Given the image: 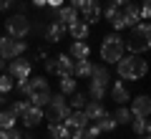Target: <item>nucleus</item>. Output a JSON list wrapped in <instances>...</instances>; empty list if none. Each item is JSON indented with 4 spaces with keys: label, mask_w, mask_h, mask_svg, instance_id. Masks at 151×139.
<instances>
[{
    "label": "nucleus",
    "mask_w": 151,
    "mask_h": 139,
    "mask_svg": "<svg viewBox=\"0 0 151 139\" xmlns=\"http://www.w3.org/2000/svg\"><path fill=\"white\" fill-rule=\"evenodd\" d=\"M88 81H98L103 86H111V74H108V66L106 63H93V71H91V79Z\"/></svg>",
    "instance_id": "18"
},
{
    "label": "nucleus",
    "mask_w": 151,
    "mask_h": 139,
    "mask_svg": "<svg viewBox=\"0 0 151 139\" xmlns=\"http://www.w3.org/2000/svg\"><path fill=\"white\" fill-rule=\"evenodd\" d=\"M70 139H96V134L88 127H81V129H73V132H70Z\"/></svg>",
    "instance_id": "33"
},
{
    "label": "nucleus",
    "mask_w": 151,
    "mask_h": 139,
    "mask_svg": "<svg viewBox=\"0 0 151 139\" xmlns=\"http://www.w3.org/2000/svg\"><path fill=\"white\" fill-rule=\"evenodd\" d=\"M20 122L25 124L28 129L38 127V124L43 122V109H40V106H33V104H30V106H28V111H25V114L20 116Z\"/></svg>",
    "instance_id": "16"
},
{
    "label": "nucleus",
    "mask_w": 151,
    "mask_h": 139,
    "mask_svg": "<svg viewBox=\"0 0 151 139\" xmlns=\"http://www.w3.org/2000/svg\"><path fill=\"white\" fill-rule=\"evenodd\" d=\"M48 134H50V139H70V129L63 122H53L48 127Z\"/></svg>",
    "instance_id": "24"
},
{
    "label": "nucleus",
    "mask_w": 151,
    "mask_h": 139,
    "mask_svg": "<svg viewBox=\"0 0 151 139\" xmlns=\"http://www.w3.org/2000/svg\"><path fill=\"white\" fill-rule=\"evenodd\" d=\"M116 68H119V79L124 81H139L149 74V61L141 58V53H131V56H121L116 61Z\"/></svg>",
    "instance_id": "1"
},
{
    "label": "nucleus",
    "mask_w": 151,
    "mask_h": 139,
    "mask_svg": "<svg viewBox=\"0 0 151 139\" xmlns=\"http://www.w3.org/2000/svg\"><path fill=\"white\" fill-rule=\"evenodd\" d=\"M18 122V116L13 114V109H5V111H0V129H13Z\"/></svg>",
    "instance_id": "28"
},
{
    "label": "nucleus",
    "mask_w": 151,
    "mask_h": 139,
    "mask_svg": "<svg viewBox=\"0 0 151 139\" xmlns=\"http://www.w3.org/2000/svg\"><path fill=\"white\" fill-rule=\"evenodd\" d=\"M68 5H70V8H76V10H81V8L86 5V0H70Z\"/></svg>",
    "instance_id": "38"
},
{
    "label": "nucleus",
    "mask_w": 151,
    "mask_h": 139,
    "mask_svg": "<svg viewBox=\"0 0 151 139\" xmlns=\"http://www.w3.org/2000/svg\"><path fill=\"white\" fill-rule=\"evenodd\" d=\"M83 111H86V116L91 119V122H98V119L106 114V109H103V104H101V101H86Z\"/></svg>",
    "instance_id": "22"
},
{
    "label": "nucleus",
    "mask_w": 151,
    "mask_h": 139,
    "mask_svg": "<svg viewBox=\"0 0 151 139\" xmlns=\"http://www.w3.org/2000/svg\"><path fill=\"white\" fill-rule=\"evenodd\" d=\"M131 129H134V134H139V137H144V134H151V122L149 116H134L131 119Z\"/></svg>",
    "instance_id": "23"
},
{
    "label": "nucleus",
    "mask_w": 151,
    "mask_h": 139,
    "mask_svg": "<svg viewBox=\"0 0 151 139\" xmlns=\"http://www.w3.org/2000/svg\"><path fill=\"white\" fill-rule=\"evenodd\" d=\"M141 8V18H146V20H151V0H144V5Z\"/></svg>",
    "instance_id": "36"
},
{
    "label": "nucleus",
    "mask_w": 151,
    "mask_h": 139,
    "mask_svg": "<svg viewBox=\"0 0 151 139\" xmlns=\"http://www.w3.org/2000/svg\"><path fill=\"white\" fill-rule=\"evenodd\" d=\"M68 56L73 61H83V58H91V46H88L86 41H73L70 43V51Z\"/></svg>",
    "instance_id": "17"
},
{
    "label": "nucleus",
    "mask_w": 151,
    "mask_h": 139,
    "mask_svg": "<svg viewBox=\"0 0 151 139\" xmlns=\"http://www.w3.org/2000/svg\"><path fill=\"white\" fill-rule=\"evenodd\" d=\"M63 124H65L68 129H81V127H88V124H91V119L86 116V111H83V109H76V111L68 114V119H65Z\"/></svg>",
    "instance_id": "15"
},
{
    "label": "nucleus",
    "mask_w": 151,
    "mask_h": 139,
    "mask_svg": "<svg viewBox=\"0 0 151 139\" xmlns=\"http://www.w3.org/2000/svg\"><path fill=\"white\" fill-rule=\"evenodd\" d=\"M124 51H126V43H124V38L119 36V33H111V36H106L103 38V43H101V61L103 63H116V61L124 56Z\"/></svg>",
    "instance_id": "3"
},
{
    "label": "nucleus",
    "mask_w": 151,
    "mask_h": 139,
    "mask_svg": "<svg viewBox=\"0 0 151 139\" xmlns=\"http://www.w3.org/2000/svg\"><path fill=\"white\" fill-rule=\"evenodd\" d=\"M101 3L98 0H86V5L81 8V15H83V20L88 23V25H93V23H98L101 20Z\"/></svg>",
    "instance_id": "9"
},
{
    "label": "nucleus",
    "mask_w": 151,
    "mask_h": 139,
    "mask_svg": "<svg viewBox=\"0 0 151 139\" xmlns=\"http://www.w3.org/2000/svg\"><path fill=\"white\" fill-rule=\"evenodd\" d=\"M23 139H33V134H30V132H28V134H23Z\"/></svg>",
    "instance_id": "44"
},
{
    "label": "nucleus",
    "mask_w": 151,
    "mask_h": 139,
    "mask_svg": "<svg viewBox=\"0 0 151 139\" xmlns=\"http://www.w3.org/2000/svg\"><path fill=\"white\" fill-rule=\"evenodd\" d=\"M106 91H108V86L98 84V81H91V84H88V96H91V101H101V99L106 96Z\"/></svg>",
    "instance_id": "26"
},
{
    "label": "nucleus",
    "mask_w": 151,
    "mask_h": 139,
    "mask_svg": "<svg viewBox=\"0 0 151 139\" xmlns=\"http://www.w3.org/2000/svg\"><path fill=\"white\" fill-rule=\"evenodd\" d=\"M63 36H65V25L58 23V20H50V25L45 28V41L48 43H58Z\"/></svg>",
    "instance_id": "20"
},
{
    "label": "nucleus",
    "mask_w": 151,
    "mask_h": 139,
    "mask_svg": "<svg viewBox=\"0 0 151 139\" xmlns=\"http://www.w3.org/2000/svg\"><path fill=\"white\" fill-rule=\"evenodd\" d=\"M68 104H70V109H83V106H86V94H81V91H73Z\"/></svg>",
    "instance_id": "32"
},
{
    "label": "nucleus",
    "mask_w": 151,
    "mask_h": 139,
    "mask_svg": "<svg viewBox=\"0 0 151 139\" xmlns=\"http://www.w3.org/2000/svg\"><path fill=\"white\" fill-rule=\"evenodd\" d=\"M63 5V0H48V8H60Z\"/></svg>",
    "instance_id": "41"
},
{
    "label": "nucleus",
    "mask_w": 151,
    "mask_h": 139,
    "mask_svg": "<svg viewBox=\"0 0 151 139\" xmlns=\"http://www.w3.org/2000/svg\"><path fill=\"white\" fill-rule=\"evenodd\" d=\"M13 86H15V79H13L10 74H5V71H3V76H0V94L13 91Z\"/></svg>",
    "instance_id": "31"
},
{
    "label": "nucleus",
    "mask_w": 151,
    "mask_h": 139,
    "mask_svg": "<svg viewBox=\"0 0 151 139\" xmlns=\"http://www.w3.org/2000/svg\"><path fill=\"white\" fill-rule=\"evenodd\" d=\"M91 71H93V63L88 58L73 63V76H78V79H91Z\"/></svg>",
    "instance_id": "25"
},
{
    "label": "nucleus",
    "mask_w": 151,
    "mask_h": 139,
    "mask_svg": "<svg viewBox=\"0 0 151 139\" xmlns=\"http://www.w3.org/2000/svg\"><path fill=\"white\" fill-rule=\"evenodd\" d=\"M139 25H141V33L146 38V46L151 48V23H139Z\"/></svg>",
    "instance_id": "35"
},
{
    "label": "nucleus",
    "mask_w": 151,
    "mask_h": 139,
    "mask_svg": "<svg viewBox=\"0 0 151 139\" xmlns=\"http://www.w3.org/2000/svg\"><path fill=\"white\" fill-rule=\"evenodd\" d=\"M55 20L63 23V25L68 28V25H73V23L78 20V10L70 8V5H60V8H58V18H55Z\"/></svg>",
    "instance_id": "19"
},
{
    "label": "nucleus",
    "mask_w": 151,
    "mask_h": 139,
    "mask_svg": "<svg viewBox=\"0 0 151 139\" xmlns=\"http://www.w3.org/2000/svg\"><path fill=\"white\" fill-rule=\"evenodd\" d=\"M25 96L28 101L33 104V106H40L45 109L50 101V89H48V81H45V76H33V79H28V89H25Z\"/></svg>",
    "instance_id": "2"
},
{
    "label": "nucleus",
    "mask_w": 151,
    "mask_h": 139,
    "mask_svg": "<svg viewBox=\"0 0 151 139\" xmlns=\"http://www.w3.org/2000/svg\"><path fill=\"white\" fill-rule=\"evenodd\" d=\"M28 106H30V101H13V114H15V116H23V114L28 111Z\"/></svg>",
    "instance_id": "34"
},
{
    "label": "nucleus",
    "mask_w": 151,
    "mask_h": 139,
    "mask_svg": "<svg viewBox=\"0 0 151 139\" xmlns=\"http://www.w3.org/2000/svg\"><path fill=\"white\" fill-rule=\"evenodd\" d=\"M113 119H116L119 124H129L131 119H134V114H131V109H129V106L124 104V106H119V109H116V114H113Z\"/></svg>",
    "instance_id": "30"
},
{
    "label": "nucleus",
    "mask_w": 151,
    "mask_h": 139,
    "mask_svg": "<svg viewBox=\"0 0 151 139\" xmlns=\"http://www.w3.org/2000/svg\"><path fill=\"white\" fill-rule=\"evenodd\" d=\"M58 86H60V94H63V96H70L76 91V76H60Z\"/></svg>",
    "instance_id": "27"
},
{
    "label": "nucleus",
    "mask_w": 151,
    "mask_h": 139,
    "mask_svg": "<svg viewBox=\"0 0 151 139\" xmlns=\"http://www.w3.org/2000/svg\"><path fill=\"white\" fill-rule=\"evenodd\" d=\"M68 114H70V104L65 101V96H63V94H53L50 101H48V106H45V114H43V116L53 124V122H65Z\"/></svg>",
    "instance_id": "4"
},
{
    "label": "nucleus",
    "mask_w": 151,
    "mask_h": 139,
    "mask_svg": "<svg viewBox=\"0 0 151 139\" xmlns=\"http://www.w3.org/2000/svg\"><path fill=\"white\" fill-rule=\"evenodd\" d=\"M73 63H76V61L70 58V56H65V53L55 56L53 74H55V76H73Z\"/></svg>",
    "instance_id": "13"
},
{
    "label": "nucleus",
    "mask_w": 151,
    "mask_h": 139,
    "mask_svg": "<svg viewBox=\"0 0 151 139\" xmlns=\"http://www.w3.org/2000/svg\"><path fill=\"white\" fill-rule=\"evenodd\" d=\"M121 15H124V25L134 28L136 23L141 20V8L131 0V3H126V5H121Z\"/></svg>",
    "instance_id": "11"
},
{
    "label": "nucleus",
    "mask_w": 151,
    "mask_h": 139,
    "mask_svg": "<svg viewBox=\"0 0 151 139\" xmlns=\"http://www.w3.org/2000/svg\"><path fill=\"white\" fill-rule=\"evenodd\" d=\"M5 63H8V61H5V58H3V56H0V74H3V71H5V68H8V66H5Z\"/></svg>",
    "instance_id": "43"
},
{
    "label": "nucleus",
    "mask_w": 151,
    "mask_h": 139,
    "mask_svg": "<svg viewBox=\"0 0 151 139\" xmlns=\"http://www.w3.org/2000/svg\"><path fill=\"white\" fill-rule=\"evenodd\" d=\"M5 74H10L15 81H18V79H30V74H33V63L25 58V56H18V58L8 61Z\"/></svg>",
    "instance_id": "7"
},
{
    "label": "nucleus",
    "mask_w": 151,
    "mask_h": 139,
    "mask_svg": "<svg viewBox=\"0 0 151 139\" xmlns=\"http://www.w3.org/2000/svg\"><path fill=\"white\" fill-rule=\"evenodd\" d=\"M3 132H5V139H23V134L18 132L15 127H13V129H3Z\"/></svg>",
    "instance_id": "37"
},
{
    "label": "nucleus",
    "mask_w": 151,
    "mask_h": 139,
    "mask_svg": "<svg viewBox=\"0 0 151 139\" xmlns=\"http://www.w3.org/2000/svg\"><path fill=\"white\" fill-rule=\"evenodd\" d=\"M139 139H146V137H139Z\"/></svg>",
    "instance_id": "46"
},
{
    "label": "nucleus",
    "mask_w": 151,
    "mask_h": 139,
    "mask_svg": "<svg viewBox=\"0 0 151 139\" xmlns=\"http://www.w3.org/2000/svg\"><path fill=\"white\" fill-rule=\"evenodd\" d=\"M13 5V0H0V10H8Z\"/></svg>",
    "instance_id": "39"
},
{
    "label": "nucleus",
    "mask_w": 151,
    "mask_h": 139,
    "mask_svg": "<svg viewBox=\"0 0 151 139\" xmlns=\"http://www.w3.org/2000/svg\"><path fill=\"white\" fill-rule=\"evenodd\" d=\"M33 5L35 8H48V0H33Z\"/></svg>",
    "instance_id": "40"
},
{
    "label": "nucleus",
    "mask_w": 151,
    "mask_h": 139,
    "mask_svg": "<svg viewBox=\"0 0 151 139\" xmlns=\"http://www.w3.org/2000/svg\"><path fill=\"white\" fill-rule=\"evenodd\" d=\"M111 3H113V5H119V8H121V5H126V3H131V0H111Z\"/></svg>",
    "instance_id": "42"
},
{
    "label": "nucleus",
    "mask_w": 151,
    "mask_h": 139,
    "mask_svg": "<svg viewBox=\"0 0 151 139\" xmlns=\"http://www.w3.org/2000/svg\"><path fill=\"white\" fill-rule=\"evenodd\" d=\"M124 43H126V51H131V53H146V38H144V33H141V25L136 23L134 28H131V33H129V38H124Z\"/></svg>",
    "instance_id": "8"
},
{
    "label": "nucleus",
    "mask_w": 151,
    "mask_h": 139,
    "mask_svg": "<svg viewBox=\"0 0 151 139\" xmlns=\"http://www.w3.org/2000/svg\"><path fill=\"white\" fill-rule=\"evenodd\" d=\"M146 139H151V134H146Z\"/></svg>",
    "instance_id": "45"
},
{
    "label": "nucleus",
    "mask_w": 151,
    "mask_h": 139,
    "mask_svg": "<svg viewBox=\"0 0 151 139\" xmlns=\"http://www.w3.org/2000/svg\"><path fill=\"white\" fill-rule=\"evenodd\" d=\"M131 114L134 116H149L151 114V96H136V99H131Z\"/></svg>",
    "instance_id": "12"
},
{
    "label": "nucleus",
    "mask_w": 151,
    "mask_h": 139,
    "mask_svg": "<svg viewBox=\"0 0 151 139\" xmlns=\"http://www.w3.org/2000/svg\"><path fill=\"white\" fill-rule=\"evenodd\" d=\"M96 124H98V129H101V132H113V129L119 127V122L113 119V114H103Z\"/></svg>",
    "instance_id": "29"
},
{
    "label": "nucleus",
    "mask_w": 151,
    "mask_h": 139,
    "mask_svg": "<svg viewBox=\"0 0 151 139\" xmlns=\"http://www.w3.org/2000/svg\"><path fill=\"white\" fill-rule=\"evenodd\" d=\"M111 99H113L116 104H121V106H124L126 101H131V94H129V89H126L124 79H121V81H113V84H111Z\"/></svg>",
    "instance_id": "14"
},
{
    "label": "nucleus",
    "mask_w": 151,
    "mask_h": 139,
    "mask_svg": "<svg viewBox=\"0 0 151 139\" xmlns=\"http://www.w3.org/2000/svg\"><path fill=\"white\" fill-rule=\"evenodd\" d=\"M68 33L76 38V41H86L88 33H91V25H88L86 20H76L73 25H68Z\"/></svg>",
    "instance_id": "21"
},
{
    "label": "nucleus",
    "mask_w": 151,
    "mask_h": 139,
    "mask_svg": "<svg viewBox=\"0 0 151 139\" xmlns=\"http://www.w3.org/2000/svg\"><path fill=\"white\" fill-rule=\"evenodd\" d=\"M101 18H106V20L111 23L116 31L126 28V25H124V15H121V8H119V5H113V3H108V5L101 10Z\"/></svg>",
    "instance_id": "10"
},
{
    "label": "nucleus",
    "mask_w": 151,
    "mask_h": 139,
    "mask_svg": "<svg viewBox=\"0 0 151 139\" xmlns=\"http://www.w3.org/2000/svg\"><path fill=\"white\" fill-rule=\"evenodd\" d=\"M5 31L10 38H25L28 33H30V20H28L23 13H18V15L8 18L5 20Z\"/></svg>",
    "instance_id": "6"
},
{
    "label": "nucleus",
    "mask_w": 151,
    "mask_h": 139,
    "mask_svg": "<svg viewBox=\"0 0 151 139\" xmlns=\"http://www.w3.org/2000/svg\"><path fill=\"white\" fill-rule=\"evenodd\" d=\"M25 53V41H20V38H10V36H3L0 38V56L5 61H13L18 58V56Z\"/></svg>",
    "instance_id": "5"
}]
</instances>
